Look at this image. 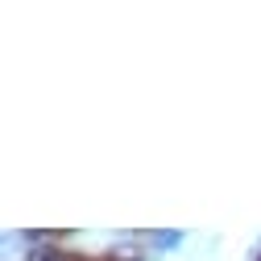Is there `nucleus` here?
Wrapping results in <instances>:
<instances>
[{
  "mask_svg": "<svg viewBox=\"0 0 261 261\" xmlns=\"http://www.w3.org/2000/svg\"><path fill=\"white\" fill-rule=\"evenodd\" d=\"M29 261H58V253H54V249H34Z\"/></svg>",
  "mask_w": 261,
  "mask_h": 261,
  "instance_id": "f03ea898",
  "label": "nucleus"
},
{
  "mask_svg": "<svg viewBox=\"0 0 261 261\" xmlns=\"http://www.w3.org/2000/svg\"><path fill=\"white\" fill-rule=\"evenodd\" d=\"M178 241H182L178 232H158V237H153V245H158V249H174Z\"/></svg>",
  "mask_w": 261,
  "mask_h": 261,
  "instance_id": "f257e3e1",
  "label": "nucleus"
}]
</instances>
